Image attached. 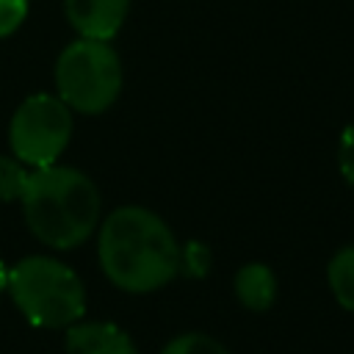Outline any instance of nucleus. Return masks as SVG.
Masks as SVG:
<instances>
[{"instance_id":"nucleus-1","label":"nucleus","mask_w":354,"mask_h":354,"mask_svg":"<svg viewBox=\"0 0 354 354\" xmlns=\"http://www.w3.org/2000/svg\"><path fill=\"white\" fill-rule=\"evenodd\" d=\"M100 268L127 293H149L180 274V243L169 224L141 207L124 205L105 216L97 241Z\"/></svg>"},{"instance_id":"nucleus-2","label":"nucleus","mask_w":354,"mask_h":354,"mask_svg":"<svg viewBox=\"0 0 354 354\" xmlns=\"http://www.w3.org/2000/svg\"><path fill=\"white\" fill-rule=\"evenodd\" d=\"M19 202L30 232L50 249H72L100 224V188L72 166L30 169Z\"/></svg>"},{"instance_id":"nucleus-3","label":"nucleus","mask_w":354,"mask_h":354,"mask_svg":"<svg viewBox=\"0 0 354 354\" xmlns=\"http://www.w3.org/2000/svg\"><path fill=\"white\" fill-rule=\"evenodd\" d=\"M6 290L28 324L39 329H66L86 313V288L80 277L55 257L33 254L19 260L8 271Z\"/></svg>"},{"instance_id":"nucleus-4","label":"nucleus","mask_w":354,"mask_h":354,"mask_svg":"<svg viewBox=\"0 0 354 354\" xmlns=\"http://www.w3.org/2000/svg\"><path fill=\"white\" fill-rule=\"evenodd\" d=\"M122 91V61L108 41L75 39L55 61V94L77 113H102Z\"/></svg>"},{"instance_id":"nucleus-5","label":"nucleus","mask_w":354,"mask_h":354,"mask_svg":"<svg viewBox=\"0 0 354 354\" xmlns=\"http://www.w3.org/2000/svg\"><path fill=\"white\" fill-rule=\"evenodd\" d=\"M72 138V111L58 94H30L8 124V144L17 160L30 169L53 166Z\"/></svg>"},{"instance_id":"nucleus-6","label":"nucleus","mask_w":354,"mask_h":354,"mask_svg":"<svg viewBox=\"0 0 354 354\" xmlns=\"http://www.w3.org/2000/svg\"><path fill=\"white\" fill-rule=\"evenodd\" d=\"M64 8L69 25L83 39L111 41L130 11V0H66Z\"/></svg>"},{"instance_id":"nucleus-7","label":"nucleus","mask_w":354,"mask_h":354,"mask_svg":"<svg viewBox=\"0 0 354 354\" xmlns=\"http://www.w3.org/2000/svg\"><path fill=\"white\" fill-rule=\"evenodd\" d=\"M66 354H138V348L116 324L80 318L66 326Z\"/></svg>"},{"instance_id":"nucleus-8","label":"nucleus","mask_w":354,"mask_h":354,"mask_svg":"<svg viewBox=\"0 0 354 354\" xmlns=\"http://www.w3.org/2000/svg\"><path fill=\"white\" fill-rule=\"evenodd\" d=\"M235 296L246 310L263 313L277 301V277L266 263H246L235 274Z\"/></svg>"},{"instance_id":"nucleus-9","label":"nucleus","mask_w":354,"mask_h":354,"mask_svg":"<svg viewBox=\"0 0 354 354\" xmlns=\"http://www.w3.org/2000/svg\"><path fill=\"white\" fill-rule=\"evenodd\" d=\"M326 277H329L335 301L343 310L354 313V246H343L332 254L326 266Z\"/></svg>"},{"instance_id":"nucleus-10","label":"nucleus","mask_w":354,"mask_h":354,"mask_svg":"<svg viewBox=\"0 0 354 354\" xmlns=\"http://www.w3.org/2000/svg\"><path fill=\"white\" fill-rule=\"evenodd\" d=\"M28 174H30V169H25L22 160L8 158V155H0V202L19 199L22 191H25Z\"/></svg>"},{"instance_id":"nucleus-11","label":"nucleus","mask_w":354,"mask_h":354,"mask_svg":"<svg viewBox=\"0 0 354 354\" xmlns=\"http://www.w3.org/2000/svg\"><path fill=\"white\" fill-rule=\"evenodd\" d=\"M160 354H230V351L205 332H185L169 340Z\"/></svg>"},{"instance_id":"nucleus-12","label":"nucleus","mask_w":354,"mask_h":354,"mask_svg":"<svg viewBox=\"0 0 354 354\" xmlns=\"http://www.w3.org/2000/svg\"><path fill=\"white\" fill-rule=\"evenodd\" d=\"M180 271L194 279H202L210 271V249L199 241H188L185 246H180Z\"/></svg>"},{"instance_id":"nucleus-13","label":"nucleus","mask_w":354,"mask_h":354,"mask_svg":"<svg viewBox=\"0 0 354 354\" xmlns=\"http://www.w3.org/2000/svg\"><path fill=\"white\" fill-rule=\"evenodd\" d=\"M30 0H0V39L17 33V28L28 17Z\"/></svg>"},{"instance_id":"nucleus-14","label":"nucleus","mask_w":354,"mask_h":354,"mask_svg":"<svg viewBox=\"0 0 354 354\" xmlns=\"http://www.w3.org/2000/svg\"><path fill=\"white\" fill-rule=\"evenodd\" d=\"M337 166L346 183L354 188V124H348L340 136V149H337Z\"/></svg>"},{"instance_id":"nucleus-15","label":"nucleus","mask_w":354,"mask_h":354,"mask_svg":"<svg viewBox=\"0 0 354 354\" xmlns=\"http://www.w3.org/2000/svg\"><path fill=\"white\" fill-rule=\"evenodd\" d=\"M6 288H8V268L0 260V293H6Z\"/></svg>"}]
</instances>
